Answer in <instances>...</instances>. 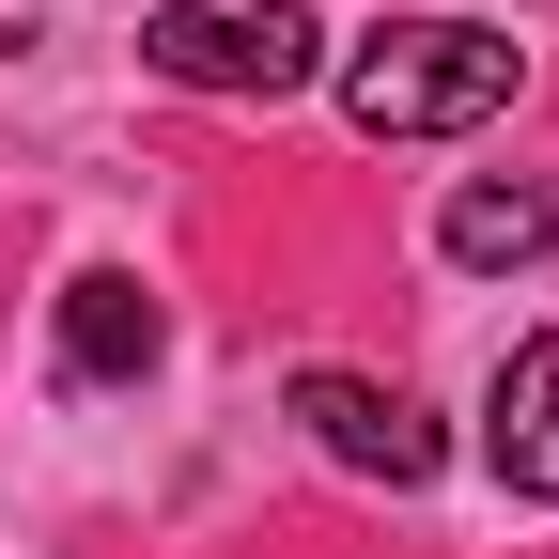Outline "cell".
I'll return each instance as SVG.
<instances>
[{"label":"cell","instance_id":"6da1fadb","mask_svg":"<svg viewBox=\"0 0 559 559\" xmlns=\"http://www.w3.org/2000/svg\"><path fill=\"white\" fill-rule=\"evenodd\" d=\"M326 79H342V124H358V140H466V124L513 109L528 47L481 32V16H389V32L342 47Z\"/></svg>","mask_w":559,"mask_h":559},{"label":"cell","instance_id":"7a4b0ae2","mask_svg":"<svg viewBox=\"0 0 559 559\" xmlns=\"http://www.w3.org/2000/svg\"><path fill=\"white\" fill-rule=\"evenodd\" d=\"M140 62L171 94H234V109H280L326 79V16L311 0H156L140 16Z\"/></svg>","mask_w":559,"mask_h":559},{"label":"cell","instance_id":"3957f363","mask_svg":"<svg viewBox=\"0 0 559 559\" xmlns=\"http://www.w3.org/2000/svg\"><path fill=\"white\" fill-rule=\"evenodd\" d=\"M296 419L326 436V466L389 481V498H419V481L451 466V436H436V419H419L404 389H373V373H296Z\"/></svg>","mask_w":559,"mask_h":559},{"label":"cell","instance_id":"277c9868","mask_svg":"<svg viewBox=\"0 0 559 559\" xmlns=\"http://www.w3.org/2000/svg\"><path fill=\"white\" fill-rule=\"evenodd\" d=\"M481 466L559 513V326H528L513 358H498V389H481Z\"/></svg>","mask_w":559,"mask_h":559},{"label":"cell","instance_id":"5b68a950","mask_svg":"<svg viewBox=\"0 0 559 559\" xmlns=\"http://www.w3.org/2000/svg\"><path fill=\"white\" fill-rule=\"evenodd\" d=\"M156 342H171V311L140 296L124 264H79V280H62V389H140Z\"/></svg>","mask_w":559,"mask_h":559},{"label":"cell","instance_id":"8992f818","mask_svg":"<svg viewBox=\"0 0 559 559\" xmlns=\"http://www.w3.org/2000/svg\"><path fill=\"white\" fill-rule=\"evenodd\" d=\"M436 249H451L466 280L544 264V249H559V187H528V171H481V187H451V202H436Z\"/></svg>","mask_w":559,"mask_h":559}]
</instances>
